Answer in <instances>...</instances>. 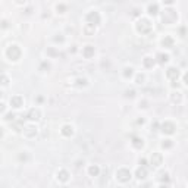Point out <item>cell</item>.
Listing matches in <instances>:
<instances>
[{
    "mask_svg": "<svg viewBox=\"0 0 188 188\" xmlns=\"http://www.w3.org/2000/svg\"><path fill=\"white\" fill-rule=\"evenodd\" d=\"M178 77H179L178 69H175V68H169V69H168V78H169V79L176 81V79H178Z\"/></svg>",
    "mask_w": 188,
    "mask_h": 188,
    "instance_id": "cell-2",
    "label": "cell"
},
{
    "mask_svg": "<svg viewBox=\"0 0 188 188\" xmlns=\"http://www.w3.org/2000/svg\"><path fill=\"white\" fill-rule=\"evenodd\" d=\"M84 53H85V56H87V57H90V56H91V53H93L91 46H88V49H85V52H84Z\"/></svg>",
    "mask_w": 188,
    "mask_h": 188,
    "instance_id": "cell-11",
    "label": "cell"
},
{
    "mask_svg": "<svg viewBox=\"0 0 188 188\" xmlns=\"http://www.w3.org/2000/svg\"><path fill=\"white\" fill-rule=\"evenodd\" d=\"M166 44V46H169V47H172V38L171 37H168L166 40H163V46Z\"/></svg>",
    "mask_w": 188,
    "mask_h": 188,
    "instance_id": "cell-10",
    "label": "cell"
},
{
    "mask_svg": "<svg viewBox=\"0 0 188 188\" xmlns=\"http://www.w3.org/2000/svg\"><path fill=\"white\" fill-rule=\"evenodd\" d=\"M97 172H99L97 168H91V169H90V173H91V175H97Z\"/></svg>",
    "mask_w": 188,
    "mask_h": 188,
    "instance_id": "cell-13",
    "label": "cell"
},
{
    "mask_svg": "<svg viewBox=\"0 0 188 188\" xmlns=\"http://www.w3.org/2000/svg\"><path fill=\"white\" fill-rule=\"evenodd\" d=\"M118 176H119V179H122V181H126L131 175H129V172L126 169H121L119 172H118Z\"/></svg>",
    "mask_w": 188,
    "mask_h": 188,
    "instance_id": "cell-4",
    "label": "cell"
},
{
    "mask_svg": "<svg viewBox=\"0 0 188 188\" xmlns=\"http://www.w3.org/2000/svg\"><path fill=\"white\" fill-rule=\"evenodd\" d=\"M146 175H147L146 169H138V172H137V176H138L140 179H143V178H146Z\"/></svg>",
    "mask_w": 188,
    "mask_h": 188,
    "instance_id": "cell-9",
    "label": "cell"
},
{
    "mask_svg": "<svg viewBox=\"0 0 188 188\" xmlns=\"http://www.w3.org/2000/svg\"><path fill=\"white\" fill-rule=\"evenodd\" d=\"M151 163L154 164V166H159V164L162 163V156L159 153H154L153 157H151Z\"/></svg>",
    "mask_w": 188,
    "mask_h": 188,
    "instance_id": "cell-5",
    "label": "cell"
},
{
    "mask_svg": "<svg viewBox=\"0 0 188 188\" xmlns=\"http://www.w3.org/2000/svg\"><path fill=\"white\" fill-rule=\"evenodd\" d=\"M185 82H187V84H188V74H187V75H185Z\"/></svg>",
    "mask_w": 188,
    "mask_h": 188,
    "instance_id": "cell-15",
    "label": "cell"
},
{
    "mask_svg": "<svg viewBox=\"0 0 188 188\" xmlns=\"http://www.w3.org/2000/svg\"><path fill=\"white\" fill-rule=\"evenodd\" d=\"M8 56H9L12 60H16V59H19V56H21V50L18 49L16 46H10V49L8 50Z\"/></svg>",
    "mask_w": 188,
    "mask_h": 188,
    "instance_id": "cell-1",
    "label": "cell"
},
{
    "mask_svg": "<svg viewBox=\"0 0 188 188\" xmlns=\"http://www.w3.org/2000/svg\"><path fill=\"white\" fill-rule=\"evenodd\" d=\"M150 28H151V25L149 24V21H141L138 25V31H141V32H147V31H150Z\"/></svg>",
    "mask_w": 188,
    "mask_h": 188,
    "instance_id": "cell-3",
    "label": "cell"
},
{
    "mask_svg": "<svg viewBox=\"0 0 188 188\" xmlns=\"http://www.w3.org/2000/svg\"><path fill=\"white\" fill-rule=\"evenodd\" d=\"M38 116H40V112L38 110H35V109H32L31 112H30V119H38Z\"/></svg>",
    "mask_w": 188,
    "mask_h": 188,
    "instance_id": "cell-7",
    "label": "cell"
},
{
    "mask_svg": "<svg viewBox=\"0 0 188 188\" xmlns=\"http://www.w3.org/2000/svg\"><path fill=\"white\" fill-rule=\"evenodd\" d=\"M10 103L15 104V107H21V106H22V100H21V97H13V99L10 100Z\"/></svg>",
    "mask_w": 188,
    "mask_h": 188,
    "instance_id": "cell-6",
    "label": "cell"
},
{
    "mask_svg": "<svg viewBox=\"0 0 188 188\" xmlns=\"http://www.w3.org/2000/svg\"><path fill=\"white\" fill-rule=\"evenodd\" d=\"M63 134H66V135L72 134V128H69V126H65V128H63Z\"/></svg>",
    "mask_w": 188,
    "mask_h": 188,
    "instance_id": "cell-12",
    "label": "cell"
},
{
    "mask_svg": "<svg viewBox=\"0 0 188 188\" xmlns=\"http://www.w3.org/2000/svg\"><path fill=\"white\" fill-rule=\"evenodd\" d=\"M150 59H151V57H146V66H151V65L154 63V62H151Z\"/></svg>",
    "mask_w": 188,
    "mask_h": 188,
    "instance_id": "cell-14",
    "label": "cell"
},
{
    "mask_svg": "<svg viewBox=\"0 0 188 188\" xmlns=\"http://www.w3.org/2000/svg\"><path fill=\"white\" fill-rule=\"evenodd\" d=\"M163 131H166L168 134H172V132H173V125H172V124H166V125H163Z\"/></svg>",
    "mask_w": 188,
    "mask_h": 188,
    "instance_id": "cell-8",
    "label": "cell"
}]
</instances>
